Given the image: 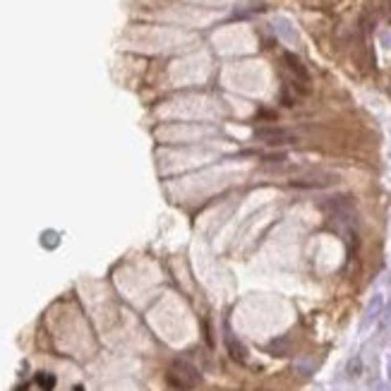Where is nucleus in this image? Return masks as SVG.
<instances>
[{"instance_id": "obj_1", "label": "nucleus", "mask_w": 391, "mask_h": 391, "mask_svg": "<svg viewBox=\"0 0 391 391\" xmlns=\"http://www.w3.org/2000/svg\"><path fill=\"white\" fill-rule=\"evenodd\" d=\"M338 175L331 171H319V168H312V171L300 173L297 178L290 180L293 188H303V190H321V188H331L338 182Z\"/></svg>"}, {"instance_id": "obj_2", "label": "nucleus", "mask_w": 391, "mask_h": 391, "mask_svg": "<svg viewBox=\"0 0 391 391\" xmlns=\"http://www.w3.org/2000/svg\"><path fill=\"white\" fill-rule=\"evenodd\" d=\"M168 382L178 389H195L197 384L202 382V377L190 362L185 360H175L171 365V372H168Z\"/></svg>"}, {"instance_id": "obj_3", "label": "nucleus", "mask_w": 391, "mask_h": 391, "mask_svg": "<svg viewBox=\"0 0 391 391\" xmlns=\"http://www.w3.org/2000/svg\"><path fill=\"white\" fill-rule=\"evenodd\" d=\"M382 312H384V295L382 293H377V295L370 297L367 307H365V314H362V321H360V329H358L360 334H365V331L382 317Z\"/></svg>"}, {"instance_id": "obj_4", "label": "nucleus", "mask_w": 391, "mask_h": 391, "mask_svg": "<svg viewBox=\"0 0 391 391\" xmlns=\"http://www.w3.org/2000/svg\"><path fill=\"white\" fill-rule=\"evenodd\" d=\"M257 137L259 140H264V142H269V144H283V142L295 140L288 130H281V127H262V130H257Z\"/></svg>"}, {"instance_id": "obj_5", "label": "nucleus", "mask_w": 391, "mask_h": 391, "mask_svg": "<svg viewBox=\"0 0 391 391\" xmlns=\"http://www.w3.org/2000/svg\"><path fill=\"white\" fill-rule=\"evenodd\" d=\"M283 60H286V65H288V67H290V72H293V75H295L297 79H303L305 84H307V82H310V75H307L305 65L300 63V60H297L295 55H293V53H286V55H283Z\"/></svg>"}, {"instance_id": "obj_6", "label": "nucleus", "mask_w": 391, "mask_h": 391, "mask_svg": "<svg viewBox=\"0 0 391 391\" xmlns=\"http://www.w3.org/2000/svg\"><path fill=\"white\" fill-rule=\"evenodd\" d=\"M226 348H228V353H231V358H233L235 362H245V360H247V351H245V346L240 343L235 336H228L226 338Z\"/></svg>"}, {"instance_id": "obj_7", "label": "nucleus", "mask_w": 391, "mask_h": 391, "mask_svg": "<svg viewBox=\"0 0 391 391\" xmlns=\"http://www.w3.org/2000/svg\"><path fill=\"white\" fill-rule=\"evenodd\" d=\"M276 24H279V29H281V36H283L286 41H297L295 29H293V24H290L288 19H276Z\"/></svg>"}, {"instance_id": "obj_8", "label": "nucleus", "mask_w": 391, "mask_h": 391, "mask_svg": "<svg viewBox=\"0 0 391 391\" xmlns=\"http://www.w3.org/2000/svg\"><path fill=\"white\" fill-rule=\"evenodd\" d=\"M360 370H362V362H360V358H353L351 362H348V375H351V377H358Z\"/></svg>"}, {"instance_id": "obj_9", "label": "nucleus", "mask_w": 391, "mask_h": 391, "mask_svg": "<svg viewBox=\"0 0 391 391\" xmlns=\"http://www.w3.org/2000/svg\"><path fill=\"white\" fill-rule=\"evenodd\" d=\"M297 372H300V375H312L314 362H300V365H297Z\"/></svg>"}, {"instance_id": "obj_10", "label": "nucleus", "mask_w": 391, "mask_h": 391, "mask_svg": "<svg viewBox=\"0 0 391 391\" xmlns=\"http://www.w3.org/2000/svg\"><path fill=\"white\" fill-rule=\"evenodd\" d=\"M382 43L384 48H391V32H382Z\"/></svg>"}, {"instance_id": "obj_11", "label": "nucleus", "mask_w": 391, "mask_h": 391, "mask_svg": "<svg viewBox=\"0 0 391 391\" xmlns=\"http://www.w3.org/2000/svg\"><path fill=\"white\" fill-rule=\"evenodd\" d=\"M386 375H389V382H391V358H389V362H386Z\"/></svg>"}, {"instance_id": "obj_12", "label": "nucleus", "mask_w": 391, "mask_h": 391, "mask_svg": "<svg viewBox=\"0 0 391 391\" xmlns=\"http://www.w3.org/2000/svg\"><path fill=\"white\" fill-rule=\"evenodd\" d=\"M377 391H384V389H377Z\"/></svg>"}]
</instances>
